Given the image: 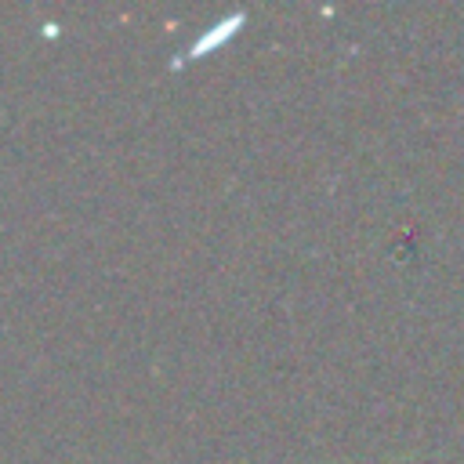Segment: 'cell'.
Wrapping results in <instances>:
<instances>
[{
    "instance_id": "1",
    "label": "cell",
    "mask_w": 464,
    "mask_h": 464,
    "mask_svg": "<svg viewBox=\"0 0 464 464\" xmlns=\"http://www.w3.org/2000/svg\"><path fill=\"white\" fill-rule=\"evenodd\" d=\"M246 22V11H232V14H225L218 25H210V33H203L199 40H192V47L174 62V65H185V62H192V58H199V54H207V51H214V47H221L228 36H236L239 33V25Z\"/></svg>"
}]
</instances>
